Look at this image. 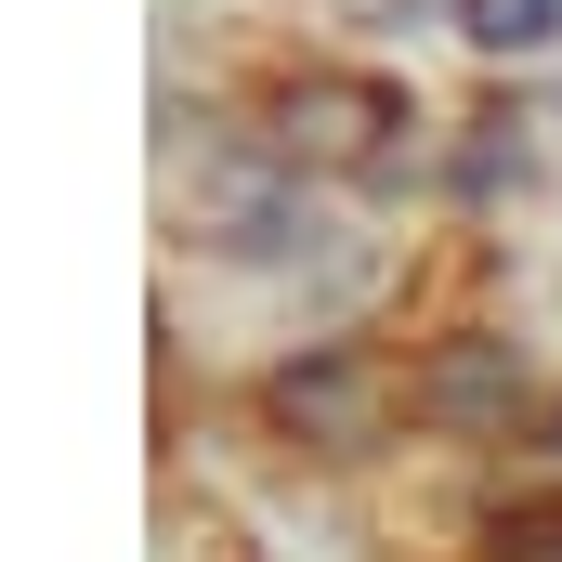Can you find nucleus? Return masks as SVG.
<instances>
[{
	"instance_id": "f257e3e1",
	"label": "nucleus",
	"mask_w": 562,
	"mask_h": 562,
	"mask_svg": "<svg viewBox=\"0 0 562 562\" xmlns=\"http://www.w3.org/2000/svg\"><path fill=\"white\" fill-rule=\"evenodd\" d=\"M562 0H471V40H497V53H524V40H550Z\"/></svg>"
},
{
	"instance_id": "f03ea898",
	"label": "nucleus",
	"mask_w": 562,
	"mask_h": 562,
	"mask_svg": "<svg viewBox=\"0 0 562 562\" xmlns=\"http://www.w3.org/2000/svg\"><path fill=\"white\" fill-rule=\"evenodd\" d=\"M497 550H524V562H562V510H537V524H510Z\"/></svg>"
}]
</instances>
